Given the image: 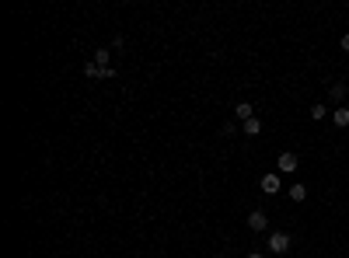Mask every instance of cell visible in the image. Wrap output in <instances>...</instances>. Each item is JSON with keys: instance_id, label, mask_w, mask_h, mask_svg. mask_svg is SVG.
<instances>
[{"instance_id": "obj_5", "label": "cell", "mask_w": 349, "mask_h": 258, "mask_svg": "<svg viewBox=\"0 0 349 258\" xmlns=\"http://www.w3.org/2000/svg\"><path fill=\"white\" fill-rule=\"evenodd\" d=\"M332 122H335V126H339V129H346V126H349V108H346V105H342V108H335V112H332Z\"/></svg>"}, {"instance_id": "obj_4", "label": "cell", "mask_w": 349, "mask_h": 258, "mask_svg": "<svg viewBox=\"0 0 349 258\" xmlns=\"http://www.w3.org/2000/svg\"><path fill=\"white\" fill-rule=\"evenodd\" d=\"M279 189H283V185H279V175H266V178H262V192H269V196H276Z\"/></svg>"}, {"instance_id": "obj_1", "label": "cell", "mask_w": 349, "mask_h": 258, "mask_svg": "<svg viewBox=\"0 0 349 258\" xmlns=\"http://www.w3.org/2000/svg\"><path fill=\"white\" fill-rule=\"evenodd\" d=\"M269 251H272V255H287V251H290V234L272 230V234H269Z\"/></svg>"}, {"instance_id": "obj_8", "label": "cell", "mask_w": 349, "mask_h": 258, "mask_svg": "<svg viewBox=\"0 0 349 258\" xmlns=\"http://www.w3.org/2000/svg\"><path fill=\"white\" fill-rule=\"evenodd\" d=\"M91 63H95V66H101V70H112V66H108V49H98Z\"/></svg>"}, {"instance_id": "obj_12", "label": "cell", "mask_w": 349, "mask_h": 258, "mask_svg": "<svg viewBox=\"0 0 349 258\" xmlns=\"http://www.w3.org/2000/svg\"><path fill=\"white\" fill-rule=\"evenodd\" d=\"M325 115H329V108H325V105H321V101H318V105H311V119H325Z\"/></svg>"}, {"instance_id": "obj_14", "label": "cell", "mask_w": 349, "mask_h": 258, "mask_svg": "<svg viewBox=\"0 0 349 258\" xmlns=\"http://www.w3.org/2000/svg\"><path fill=\"white\" fill-rule=\"evenodd\" d=\"M245 258H266V255H262V251H248Z\"/></svg>"}, {"instance_id": "obj_9", "label": "cell", "mask_w": 349, "mask_h": 258, "mask_svg": "<svg viewBox=\"0 0 349 258\" xmlns=\"http://www.w3.org/2000/svg\"><path fill=\"white\" fill-rule=\"evenodd\" d=\"M329 95H332L335 101H342V98L349 95V87H346V84H332V87H329Z\"/></svg>"}, {"instance_id": "obj_2", "label": "cell", "mask_w": 349, "mask_h": 258, "mask_svg": "<svg viewBox=\"0 0 349 258\" xmlns=\"http://www.w3.org/2000/svg\"><path fill=\"white\" fill-rule=\"evenodd\" d=\"M276 168H279L283 175H293V171L300 168V160H297V154H290V150H287V154H279V160H276Z\"/></svg>"}, {"instance_id": "obj_13", "label": "cell", "mask_w": 349, "mask_h": 258, "mask_svg": "<svg viewBox=\"0 0 349 258\" xmlns=\"http://www.w3.org/2000/svg\"><path fill=\"white\" fill-rule=\"evenodd\" d=\"M342 49H346V53H349V32H346V35H342Z\"/></svg>"}, {"instance_id": "obj_3", "label": "cell", "mask_w": 349, "mask_h": 258, "mask_svg": "<svg viewBox=\"0 0 349 258\" xmlns=\"http://www.w3.org/2000/svg\"><path fill=\"white\" fill-rule=\"evenodd\" d=\"M245 223H248V227H252L255 234H262V230H266V227H269V217H266V213H262V209H255V213H248V220H245Z\"/></svg>"}, {"instance_id": "obj_6", "label": "cell", "mask_w": 349, "mask_h": 258, "mask_svg": "<svg viewBox=\"0 0 349 258\" xmlns=\"http://www.w3.org/2000/svg\"><path fill=\"white\" fill-rule=\"evenodd\" d=\"M234 115H237V119H241V122H248V119H252V115H255V108H252V105H248V101H241V105L234 108Z\"/></svg>"}, {"instance_id": "obj_7", "label": "cell", "mask_w": 349, "mask_h": 258, "mask_svg": "<svg viewBox=\"0 0 349 258\" xmlns=\"http://www.w3.org/2000/svg\"><path fill=\"white\" fill-rule=\"evenodd\" d=\"M84 74H88V77H112V74H116V70H101V66H95V63H88V66H84Z\"/></svg>"}, {"instance_id": "obj_11", "label": "cell", "mask_w": 349, "mask_h": 258, "mask_svg": "<svg viewBox=\"0 0 349 258\" xmlns=\"http://www.w3.org/2000/svg\"><path fill=\"white\" fill-rule=\"evenodd\" d=\"M290 199H293V202H304V199H308V189H304V185H293V189H290Z\"/></svg>"}, {"instance_id": "obj_10", "label": "cell", "mask_w": 349, "mask_h": 258, "mask_svg": "<svg viewBox=\"0 0 349 258\" xmlns=\"http://www.w3.org/2000/svg\"><path fill=\"white\" fill-rule=\"evenodd\" d=\"M245 133H248V136H258V133H262V122H258V119L252 115V119L245 122Z\"/></svg>"}]
</instances>
